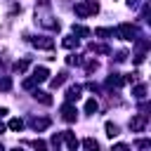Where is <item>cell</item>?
Listing matches in <instances>:
<instances>
[{
  "label": "cell",
  "mask_w": 151,
  "mask_h": 151,
  "mask_svg": "<svg viewBox=\"0 0 151 151\" xmlns=\"http://www.w3.org/2000/svg\"><path fill=\"white\" fill-rule=\"evenodd\" d=\"M61 118H64L66 123H73V120L78 118V111H76V106H73V101H66V104L61 106Z\"/></svg>",
  "instance_id": "4"
},
{
  "label": "cell",
  "mask_w": 151,
  "mask_h": 151,
  "mask_svg": "<svg viewBox=\"0 0 151 151\" xmlns=\"http://www.w3.org/2000/svg\"><path fill=\"white\" fill-rule=\"evenodd\" d=\"M31 42H33V47H38V50H52V47H54V40L47 38V35H35V38H31Z\"/></svg>",
  "instance_id": "3"
},
{
  "label": "cell",
  "mask_w": 151,
  "mask_h": 151,
  "mask_svg": "<svg viewBox=\"0 0 151 151\" xmlns=\"http://www.w3.org/2000/svg\"><path fill=\"white\" fill-rule=\"evenodd\" d=\"M90 50H92V52H97V54H106V52H109V47H106V45H90Z\"/></svg>",
  "instance_id": "22"
},
{
  "label": "cell",
  "mask_w": 151,
  "mask_h": 151,
  "mask_svg": "<svg viewBox=\"0 0 151 151\" xmlns=\"http://www.w3.org/2000/svg\"><path fill=\"white\" fill-rule=\"evenodd\" d=\"M132 94H134V99H144L146 97V85H134V90H132Z\"/></svg>",
  "instance_id": "14"
},
{
  "label": "cell",
  "mask_w": 151,
  "mask_h": 151,
  "mask_svg": "<svg viewBox=\"0 0 151 151\" xmlns=\"http://www.w3.org/2000/svg\"><path fill=\"white\" fill-rule=\"evenodd\" d=\"M5 113H7V109H5V106H0V118H2Z\"/></svg>",
  "instance_id": "31"
},
{
  "label": "cell",
  "mask_w": 151,
  "mask_h": 151,
  "mask_svg": "<svg viewBox=\"0 0 151 151\" xmlns=\"http://www.w3.org/2000/svg\"><path fill=\"white\" fill-rule=\"evenodd\" d=\"M9 87H12V80H9V78L0 80V90H9Z\"/></svg>",
  "instance_id": "25"
},
{
  "label": "cell",
  "mask_w": 151,
  "mask_h": 151,
  "mask_svg": "<svg viewBox=\"0 0 151 151\" xmlns=\"http://www.w3.org/2000/svg\"><path fill=\"white\" fill-rule=\"evenodd\" d=\"M50 125V120L47 118H31V127L35 130V132H40V130H45Z\"/></svg>",
  "instance_id": "10"
},
{
  "label": "cell",
  "mask_w": 151,
  "mask_h": 151,
  "mask_svg": "<svg viewBox=\"0 0 151 151\" xmlns=\"http://www.w3.org/2000/svg\"><path fill=\"white\" fill-rule=\"evenodd\" d=\"M106 137H111V139H113V137H118V125H116V123H111V120L106 123Z\"/></svg>",
  "instance_id": "16"
},
{
  "label": "cell",
  "mask_w": 151,
  "mask_h": 151,
  "mask_svg": "<svg viewBox=\"0 0 151 151\" xmlns=\"http://www.w3.org/2000/svg\"><path fill=\"white\" fill-rule=\"evenodd\" d=\"M73 9H76L78 17H90V14H97L99 12V5L94 0H85V2H78Z\"/></svg>",
  "instance_id": "1"
},
{
  "label": "cell",
  "mask_w": 151,
  "mask_h": 151,
  "mask_svg": "<svg viewBox=\"0 0 151 151\" xmlns=\"http://www.w3.org/2000/svg\"><path fill=\"white\" fill-rule=\"evenodd\" d=\"M33 87H35V80H33V78L24 80V90H33Z\"/></svg>",
  "instance_id": "23"
},
{
  "label": "cell",
  "mask_w": 151,
  "mask_h": 151,
  "mask_svg": "<svg viewBox=\"0 0 151 151\" xmlns=\"http://www.w3.org/2000/svg\"><path fill=\"white\" fill-rule=\"evenodd\" d=\"M31 78H33L35 83H45V80L50 78V71H47L45 66H35V68H33V76H31Z\"/></svg>",
  "instance_id": "6"
},
{
  "label": "cell",
  "mask_w": 151,
  "mask_h": 151,
  "mask_svg": "<svg viewBox=\"0 0 151 151\" xmlns=\"http://www.w3.org/2000/svg\"><path fill=\"white\" fill-rule=\"evenodd\" d=\"M61 137H64V142H66V146H68L71 151H76V149L80 146V144H78V139L73 137V132H68V130H66V132H61Z\"/></svg>",
  "instance_id": "8"
},
{
  "label": "cell",
  "mask_w": 151,
  "mask_h": 151,
  "mask_svg": "<svg viewBox=\"0 0 151 151\" xmlns=\"http://www.w3.org/2000/svg\"><path fill=\"white\" fill-rule=\"evenodd\" d=\"M113 151H127V146H125V144H116V146H113Z\"/></svg>",
  "instance_id": "29"
},
{
  "label": "cell",
  "mask_w": 151,
  "mask_h": 151,
  "mask_svg": "<svg viewBox=\"0 0 151 151\" xmlns=\"http://www.w3.org/2000/svg\"><path fill=\"white\" fill-rule=\"evenodd\" d=\"M33 97H35L38 101H42V104H47V106L52 104V97H50L47 92H42V90H35V92H33Z\"/></svg>",
  "instance_id": "11"
},
{
  "label": "cell",
  "mask_w": 151,
  "mask_h": 151,
  "mask_svg": "<svg viewBox=\"0 0 151 151\" xmlns=\"http://www.w3.org/2000/svg\"><path fill=\"white\" fill-rule=\"evenodd\" d=\"M2 132H5V125H2V123H0V134H2Z\"/></svg>",
  "instance_id": "32"
},
{
  "label": "cell",
  "mask_w": 151,
  "mask_h": 151,
  "mask_svg": "<svg viewBox=\"0 0 151 151\" xmlns=\"http://www.w3.org/2000/svg\"><path fill=\"white\" fill-rule=\"evenodd\" d=\"M113 35H118V38H123V40H137V26H132V24H120V26L113 31Z\"/></svg>",
  "instance_id": "2"
},
{
  "label": "cell",
  "mask_w": 151,
  "mask_h": 151,
  "mask_svg": "<svg viewBox=\"0 0 151 151\" xmlns=\"http://www.w3.org/2000/svg\"><path fill=\"white\" fill-rule=\"evenodd\" d=\"M64 80H66V73H57V78H52L50 85L52 87H59V85H64Z\"/></svg>",
  "instance_id": "20"
},
{
  "label": "cell",
  "mask_w": 151,
  "mask_h": 151,
  "mask_svg": "<svg viewBox=\"0 0 151 151\" xmlns=\"http://www.w3.org/2000/svg\"><path fill=\"white\" fill-rule=\"evenodd\" d=\"M127 5H130V7H137V5H139V0H127Z\"/></svg>",
  "instance_id": "30"
},
{
  "label": "cell",
  "mask_w": 151,
  "mask_h": 151,
  "mask_svg": "<svg viewBox=\"0 0 151 151\" xmlns=\"http://www.w3.org/2000/svg\"><path fill=\"white\" fill-rule=\"evenodd\" d=\"M73 35L87 38V35H90V28H85V26H76V24H73Z\"/></svg>",
  "instance_id": "18"
},
{
  "label": "cell",
  "mask_w": 151,
  "mask_h": 151,
  "mask_svg": "<svg viewBox=\"0 0 151 151\" xmlns=\"http://www.w3.org/2000/svg\"><path fill=\"white\" fill-rule=\"evenodd\" d=\"M80 85H71L68 90H66V101H78L80 99Z\"/></svg>",
  "instance_id": "7"
},
{
  "label": "cell",
  "mask_w": 151,
  "mask_h": 151,
  "mask_svg": "<svg viewBox=\"0 0 151 151\" xmlns=\"http://www.w3.org/2000/svg\"><path fill=\"white\" fill-rule=\"evenodd\" d=\"M116 59H118V61H125V59H127V52H118V57H116Z\"/></svg>",
  "instance_id": "26"
},
{
  "label": "cell",
  "mask_w": 151,
  "mask_h": 151,
  "mask_svg": "<svg viewBox=\"0 0 151 151\" xmlns=\"http://www.w3.org/2000/svg\"><path fill=\"white\" fill-rule=\"evenodd\" d=\"M144 127H146V113H139V116L130 118V130L132 132H142Z\"/></svg>",
  "instance_id": "5"
},
{
  "label": "cell",
  "mask_w": 151,
  "mask_h": 151,
  "mask_svg": "<svg viewBox=\"0 0 151 151\" xmlns=\"http://www.w3.org/2000/svg\"><path fill=\"white\" fill-rule=\"evenodd\" d=\"M123 83H125V78H120L118 73H113V76L106 78V87H123Z\"/></svg>",
  "instance_id": "9"
},
{
  "label": "cell",
  "mask_w": 151,
  "mask_h": 151,
  "mask_svg": "<svg viewBox=\"0 0 151 151\" xmlns=\"http://www.w3.org/2000/svg\"><path fill=\"white\" fill-rule=\"evenodd\" d=\"M149 144H151V142H146V139H142V142H137V146H139V149H146Z\"/></svg>",
  "instance_id": "28"
},
{
  "label": "cell",
  "mask_w": 151,
  "mask_h": 151,
  "mask_svg": "<svg viewBox=\"0 0 151 151\" xmlns=\"http://www.w3.org/2000/svg\"><path fill=\"white\" fill-rule=\"evenodd\" d=\"M61 45H64L66 50H73V47H78V38H76V35H66V38L61 40Z\"/></svg>",
  "instance_id": "12"
},
{
  "label": "cell",
  "mask_w": 151,
  "mask_h": 151,
  "mask_svg": "<svg viewBox=\"0 0 151 151\" xmlns=\"http://www.w3.org/2000/svg\"><path fill=\"white\" fill-rule=\"evenodd\" d=\"M97 109H99L97 99H87L85 101V113H97Z\"/></svg>",
  "instance_id": "15"
},
{
  "label": "cell",
  "mask_w": 151,
  "mask_h": 151,
  "mask_svg": "<svg viewBox=\"0 0 151 151\" xmlns=\"http://www.w3.org/2000/svg\"><path fill=\"white\" fill-rule=\"evenodd\" d=\"M94 35H99V38H109V35H113V28H94Z\"/></svg>",
  "instance_id": "21"
},
{
  "label": "cell",
  "mask_w": 151,
  "mask_h": 151,
  "mask_svg": "<svg viewBox=\"0 0 151 151\" xmlns=\"http://www.w3.org/2000/svg\"><path fill=\"white\" fill-rule=\"evenodd\" d=\"M7 127H9L12 132H21V130H24V120H21V118H12Z\"/></svg>",
  "instance_id": "13"
},
{
  "label": "cell",
  "mask_w": 151,
  "mask_h": 151,
  "mask_svg": "<svg viewBox=\"0 0 151 151\" xmlns=\"http://www.w3.org/2000/svg\"><path fill=\"white\" fill-rule=\"evenodd\" d=\"M87 71H97V61H87Z\"/></svg>",
  "instance_id": "27"
},
{
  "label": "cell",
  "mask_w": 151,
  "mask_h": 151,
  "mask_svg": "<svg viewBox=\"0 0 151 151\" xmlns=\"http://www.w3.org/2000/svg\"><path fill=\"white\" fill-rule=\"evenodd\" d=\"M28 144H31V146H35V149H45V146H47L42 139H35V142H28Z\"/></svg>",
  "instance_id": "24"
},
{
  "label": "cell",
  "mask_w": 151,
  "mask_h": 151,
  "mask_svg": "<svg viewBox=\"0 0 151 151\" xmlns=\"http://www.w3.org/2000/svg\"><path fill=\"white\" fill-rule=\"evenodd\" d=\"M28 68V59H21V61H14V71L17 73H24Z\"/></svg>",
  "instance_id": "19"
},
{
  "label": "cell",
  "mask_w": 151,
  "mask_h": 151,
  "mask_svg": "<svg viewBox=\"0 0 151 151\" xmlns=\"http://www.w3.org/2000/svg\"><path fill=\"white\" fill-rule=\"evenodd\" d=\"M83 146H85L87 151H97V149H99V144H97V139H92V137H87V139H83Z\"/></svg>",
  "instance_id": "17"
}]
</instances>
